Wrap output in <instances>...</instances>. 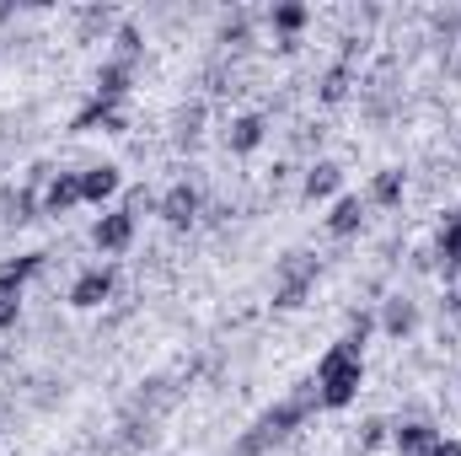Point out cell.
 <instances>
[{"label":"cell","mask_w":461,"mask_h":456,"mask_svg":"<svg viewBox=\"0 0 461 456\" xmlns=\"http://www.w3.org/2000/svg\"><path fill=\"white\" fill-rule=\"evenodd\" d=\"M359 339H339L322 360H317V392H322V408H348L354 397H359V387H365V360H359Z\"/></svg>","instance_id":"1"},{"label":"cell","mask_w":461,"mask_h":456,"mask_svg":"<svg viewBox=\"0 0 461 456\" xmlns=\"http://www.w3.org/2000/svg\"><path fill=\"white\" fill-rule=\"evenodd\" d=\"M317 285V258L312 252H285L279 269H274V306L279 312H295Z\"/></svg>","instance_id":"2"},{"label":"cell","mask_w":461,"mask_h":456,"mask_svg":"<svg viewBox=\"0 0 461 456\" xmlns=\"http://www.w3.org/2000/svg\"><path fill=\"white\" fill-rule=\"evenodd\" d=\"M156 215H161L172 231H188L199 215H204V199H199V188H194V183H177V188H167V194H161V210H156Z\"/></svg>","instance_id":"3"},{"label":"cell","mask_w":461,"mask_h":456,"mask_svg":"<svg viewBox=\"0 0 461 456\" xmlns=\"http://www.w3.org/2000/svg\"><path fill=\"white\" fill-rule=\"evenodd\" d=\"M440 430L435 424H424V419H397L392 424V446H397V456H435L440 451Z\"/></svg>","instance_id":"4"},{"label":"cell","mask_w":461,"mask_h":456,"mask_svg":"<svg viewBox=\"0 0 461 456\" xmlns=\"http://www.w3.org/2000/svg\"><path fill=\"white\" fill-rule=\"evenodd\" d=\"M76 205H86L81 199V172H54L49 188H43V215H70Z\"/></svg>","instance_id":"5"},{"label":"cell","mask_w":461,"mask_h":456,"mask_svg":"<svg viewBox=\"0 0 461 456\" xmlns=\"http://www.w3.org/2000/svg\"><path fill=\"white\" fill-rule=\"evenodd\" d=\"M108 296H113V269H86V274L70 285V306H81V312L103 306Z\"/></svg>","instance_id":"6"},{"label":"cell","mask_w":461,"mask_h":456,"mask_svg":"<svg viewBox=\"0 0 461 456\" xmlns=\"http://www.w3.org/2000/svg\"><path fill=\"white\" fill-rule=\"evenodd\" d=\"M92 242H97V252H123V247L134 242V215H129V210L103 215V221L92 226Z\"/></svg>","instance_id":"7"},{"label":"cell","mask_w":461,"mask_h":456,"mask_svg":"<svg viewBox=\"0 0 461 456\" xmlns=\"http://www.w3.org/2000/svg\"><path fill=\"white\" fill-rule=\"evenodd\" d=\"M435 263H440V274H446V279H456V274H461V210H456V215H446V226H440Z\"/></svg>","instance_id":"8"},{"label":"cell","mask_w":461,"mask_h":456,"mask_svg":"<svg viewBox=\"0 0 461 456\" xmlns=\"http://www.w3.org/2000/svg\"><path fill=\"white\" fill-rule=\"evenodd\" d=\"M312 22V11L306 5H295V0H285V5H274L268 11V27L279 32V49H295V32Z\"/></svg>","instance_id":"9"},{"label":"cell","mask_w":461,"mask_h":456,"mask_svg":"<svg viewBox=\"0 0 461 456\" xmlns=\"http://www.w3.org/2000/svg\"><path fill=\"white\" fill-rule=\"evenodd\" d=\"M339 183H344V172H339V161H317L306 178H301V199L306 205H317V199H328V194H339Z\"/></svg>","instance_id":"10"},{"label":"cell","mask_w":461,"mask_h":456,"mask_svg":"<svg viewBox=\"0 0 461 456\" xmlns=\"http://www.w3.org/2000/svg\"><path fill=\"white\" fill-rule=\"evenodd\" d=\"M129 81H134V70H129V65H118V59H108V65L97 70V103L118 108V103L129 97Z\"/></svg>","instance_id":"11"},{"label":"cell","mask_w":461,"mask_h":456,"mask_svg":"<svg viewBox=\"0 0 461 456\" xmlns=\"http://www.w3.org/2000/svg\"><path fill=\"white\" fill-rule=\"evenodd\" d=\"M402 188H408V172H402V167H386V172L370 178V205L397 210V205H402Z\"/></svg>","instance_id":"12"},{"label":"cell","mask_w":461,"mask_h":456,"mask_svg":"<svg viewBox=\"0 0 461 456\" xmlns=\"http://www.w3.org/2000/svg\"><path fill=\"white\" fill-rule=\"evenodd\" d=\"M381 328H386V339H408V333L419 328V306H413L408 296H392L386 312H381Z\"/></svg>","instance_id":"13"},{"label":"cell","mask_w":461,"mask_h":456,"mask_svg":"<svg viewBox=\"0 0 461 456\" xmlns=\"http://www.w3.org/2000/svg\"><path fill=\"white\" fill-rule=\"evenodd\" d=\"M263 114H241V118H230V129H226V145L236 150V156H247V150H258L263 145Z\"/></svg>","instance_id":"14"},{"label":"cell","mask_w":461,"mask_h":456,"mask_svg":"<svg viewBox=\"0 0 461 456\" xmlns=\"http://www.w3.org/2000/svg\"><path fill=\"white\" fill-rule=\"evenodd\" d=\"M113 194H118V167H86L81 172V199L86 205H103Z\"/></svg>","instance_id":"15"},{"label":"cell","mask_w":461,"mask_h":456,"mask_svg":"<svg viewBox=\"0 0 461 456\" xmlns=\"http://www.w3.org/2000/svg\"><path fill=\"white\" fill-rule=\"evenodd\" d=\"M97 123H103L108 134H123V108H108V103H97V97H92V103L76 114L70 129H81V134H86V129H97Z\"/></svg>","instance_id":"16"},{"label":"cell","mask_w":461,"mask_h":456,"mask_svg":"<svg viewBox=\"0 0 461 456\" xmlns=\"http://www.w3.org/2000/svg\"><path fill=\"white\" fill-rule=\"evenodd\" d=\"M38 274V252H27V258H5L0 263V296H22V285Z\"/></svg>","instance_id":"17"},{"label":"cell","mask_w":461,"mask_h":456,"mask_svg":"<svg viewBox=\"0 0 461 456\" xmlns=\"http://www.w3.org/2000/svg\"><path fill=\"white\" fill-rule=\"evenodd\" d=\"M359 226H365V199L344 194V199L333 205V215H328V231H333V236H354Z\"/></svg>","instance_id":"18"},{"label":"cell","mask_w":461,"mask_h":456,"mask_svg":"<svg viewBox=\"0 0 461 456\" xmlns=\"http://www.w3.org/2000/svg\"><path fill=\"white\" fill-rule=\"evenodd\" d=\"M348 81H354V65H344V59H339V65L317 81V97H322V103H344V97H348Z\"/></svg>","instance_id":"19"},{"label":"cell","mask_w":461,"mask_h":456,"mask_svg":"<svg viewBox=\"0 0 461 456\" xmlns=\"http://www.w3.org/2000/svg\"><path fill=\"white\" fill-rule=\"evenodd\" d=\"M113 43H118V65H129V70H134V59H140V54H145V38H140V27H129V22H123V27H118L113 32Z\"/></svg>","instance_id":"20"},{"label":"cell","mask_w":461,"mask_h":456,"mask_svg":"<svg viewBox=\"0 0 461 456\" xmlns=\"http://www.w3.org/2000/svg\"><path fill=\"white\" fill-rule=\"evenodd\" d=\"M38 210H43V199H38L32 188H16V194L5 199V215H11L16 226H22V221H38Z\"/></svg>","instance_id":"21"},{"label":"cell","mask_w":461,"mask_h":456,"mask_svg":"<svg viewBox=\"0 0 461 456\" xmlns=\"http://www.w3.org/2000/svg\"><path fill=\"white\" fill-rule=\"evenodd\" d=\"M429 27H435V43H461V5H451V11H435L429 16Z\"/></svg>","instance_id":"22"},{"label":"cell","mask_w":461,"mask_h":456,"mask_svg":"<svg viewBox=\"0 0 461 456\" xmlns=\"http://www.w3.org/2000/svg\"><path fill=\"white\" fill-rule=\"evenodd\" d=\"M221 43H226V49H236V54H241V49L252 43V27H247V16H241V11L221 22Z\"/></svg>","instance_id":"23"},{"label":"cell","mask_w":461,"mask_h":456,"mask_svg":"<svg viewBox=\"0 0 461 456\" xmlns=\"http://www.w3.org/2000/svg\"><path fill=\"white\" fill-rule=\"evenodd\" d=\"M113 27V11L108 5H92V11H81V43H92L97 32H108Z\"/></svg>","instance_id":"24"},{"label":"cell","mask_w":461,"mask_h":456,"mask_svg":"<svg viewBox=\"0 0 461 456\" xmlns=\"http://www.w3.org/2000/svg\"><path fill=\"white\" fill-rule=\"evenodd\" d=\"M199 123H204V103H188V108L177 114V134H183V140H199Z\"/></svg>","instance_id":"25"},{"label":"cell","mask_w":461,"mask_h":456,"mask_svg":"<svg viewBox=\"0 0 461 456\" xmlns=\"http://www.w3.org/2000/svg\"><path fill=\"white\" fill-rule=\"evenodd\" d=\"M123 210H129V215H134V221H140V215H150V210H161V199H156V194H150V188H134V194H129V199H123Z\"/></svg>","instance_id":"26"},{"label":"cell","mask_w":461,"mask_h":456,"mask_svg":"<svg viewBox=\"0 0 461 456\" xmlns=\"http://www.w3.org/2000/svg\"><path fill=\"white\" fill-rule=\"evenodd\" d=\"M230 456H268V446H263V435H258V430H247V435H236V441H230Z\"/></svg>","instance_id":"27"},{"label":"cell","mask_w":461,"mask_h":456,"mask_svg":"<svg viewBox=\"0 0 461 456\" xmlns=\"http://www.w3.org/2000/svg\"><path fill=\"white\" fill-rule=\"evenodd\" d=\"M381 441H386V424H381V419H370V424L359 430V451H375Z\"/></svg>","instance_id":"28"},{"label":"cell","mask_w":461,"mask_h":456,"mask_svg":"<svg viewBox=\"0 0 461 456\" xmlns=\"http://www.w3.org/2000/svg\"><path fill=\"white\" fill-rule=\"evenodd\" d=\"M16 312H22V296H0V328H16Z\"/></svg>","instance_id":"29"},{"label":"cell","mask_w":461,"mask_h":456,"mask_svg":"<svg viewBox=\"0 0 461 456\" xmlns=\"http://www.w3.org/2000/svg\"><path fill=\"white\" fill-rule=\"evenodd\" d=\"M435 456H461V441H440V451Z\"/></svg>","instance_id":"30"}]
</instances>
